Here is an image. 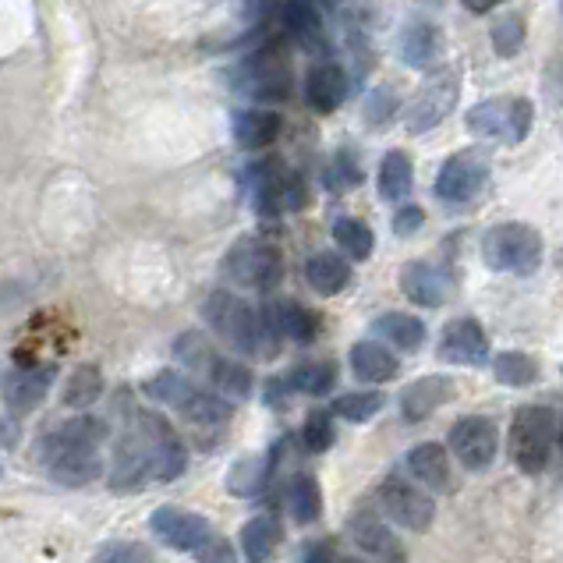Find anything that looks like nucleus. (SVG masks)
<instances>
[{
    "label": "nucleus",
    "instance_id": "nucleus-1",
    "mask_svg": "<svg viewBox=\"0 0 563 563\" xmlns=\"http://www.w3.org/2000/svg\"><path fill=\"white\" fill-rule=\"evenodd\" d=\"M188 464V446L181 432L164 415L128 408L121 429L110 443V489L135 493L150 482H174Z\"/></svg>",
    "mask_w": 563,
    "mask_h": 563
},
{
    "label": "nucleus",
    "instance_id": "nucleus-2",
    "mask_svg": "<svg viewBox=\"0 0 563 563\" xmlns=\"http://www.w3.org/2000/svg\"><path fill=\"white\" fill-rule=\"evenodd\" d=\"M103 440H107V422L96 415H75L68 422L54 426L40 440V464L57 486L82 489L92 486L96 478L107 472L103 464Z\"/></svg>",
    "mask_w": 563,
    "mask_h": 563
},
{
    "label": "nucleus",
    "instance_id": "nucleus-3",
    "mask_svg": "<svg viewBox=\"0 0 563 563\" xmlns=\"http://www.w3.org/2000/svg\"><path fill=\"white\" fill-rule=\"evenodd\" d=\"M202 316L223 347H231L241 358H269L277 351V336L269 330L266 309H255L234 291H213L202 305Z\"/></svg>",
    "mask_w": 563,
    "mask_h": 563
},
{
    "label": "nucleus",
    "instance_id": "nucleus-4",
    "mask_svg": "<svg viewBox=\"0 0 563 563\" xmlns=\"http://www.w3.org/2000/svg\"><path fill=\"white\" fill-rule=\"evenodd\" d=\"M150 532L167 545L196 556L199 563H238L231 539H223L213 521L185 507H156L150 514Z\"/></svg>",
    "mask_w": 563,
    "mask_h": 563
},
{
    "label": "nucleus",
    "instance_id": "nucleus-5",
    "mask_svg": "<svg viewBox=\"0 0 563 563\" xmlns=\"http://www.w3.org/2000/svg\"><path fill=\"white\" fill-rule=\"evenodd\" d=\"M174 358H178V365L188 368L191 376L206 379L217 394H223L228 400H249L255 390L252 368L238 358L220 355V351L209 344V336L199 330H185L178 341H174Z\"/></svg>",
    "mask_w": 563,
    "mask_h": 563
},
{
    "label": "nucleus",
    "instance_id": "nucleus-6",
    "mask_svg": "<svg viewBox=\"0 0 563 563\" xmlns=\"http://www.w3.org/2000/svg\"><path fill=\"white\" fill-rule=\"evenodd\" d=\"M560 446V418L545 405H525L514 411L507 432V450L521 475H542L550 468L553 450Z\"/></svg>",
    "mask_w": 563,
    "mask_h": 563
},
{
    "label": "nucleus",
    "instance_id": "nucleus-7",
    "mask_svg": "<svg viewBox=\"0 0 563 563\" xmlns=\"http://www.w3.org/2000/svg\"><path fill=\"white\" fill-rule=\"evenodd\" d=\"M542 234L532 223L521 220H507V223H493V228L482 234V263L493 273H514V277H532L542 266Z\"/></svg>",
    "mask_w": 563,
    "mask_h": 563
},
{
    "label": "nucleus",
    "instance_id": "nucleus-8",
    "mask_svg": "<svg viewBox=\"0 0 563 563\" xmlns=\"http://www.w3.org/2000/svg\"><path fill=\"white\" fill-rule=\"evenodd\" d=\"M223 277L245 291H273L284 280V252L263 234H241L223 255Z\"/></svg>",
    "mask_w": 563,
    "mask_h": 563
},
{
    "label": "nucleus",
    "instance_id": "nucleus-9",
    "mask_svg": "<svg viewBox=\"0 0 563 563\" xmlns=\"http://www.w3.org/2000/svg\"><path fill=\"white\" fill-rule=\"evenodd\" d=\"M376 500L383 518L397 528H408V532H429L432 521H437V500H432V493L405 472L386 475L376 489Z\"/></svg>",
    "mask_w": 563,
    "mask_h": 563
},
{
    "label": "nucleus",
    "instance_id": "nucleus-10",
    "mask_svg": "<svg viewBox=\"0 0 563 563\" xmlns=\"http://www.w3.org/2000/svg\"><path fill=\"white\" fill-rule=\"evenodd\" d=\"M536 121V107L525 100V96H514V100H486L475 103L464 118V128L472 135L493 139V142H507V146H518L528 139Z\"/></svg>",
    "mask_w": 563,
    "mask_h": 563
},
{
    "label": "nucleus",
    "instance_id": "nucleus-11",
    "mask_svg": "<svg viewBox=\"0 0 563 563\" xmlns=\"http://www.w3.org/2000/svg\"><path fill=\"white\" fill-rule=\"evenodd\" d=\"M493 156L486 146H468L457 150L446 159L437 174V199L443 206H468L482 196V188L489 181Z\"/></svg>",
    "mask_w": 563,
    "mask_h": 563
},
{
    "label": "nucleus",
    "instance_id": "nucleus-12",
    "mask_svg": "<svg viewBox=\"0 0 563 563\" xmlns=\"http://www.w3.org/2000/svg\"><path fill=\"white\" fill-rule=\"evenodd\" d=\"M457 100H461V71L457 68L432 71L405 110V128L411 135L432 132V128H440L450 118V110L457 107Z\"/></svg>",
    "mask_w": 563,
    "mask_h": 563
},
{
    "label": "nucleus",
    "instance_id": "nucleus-13",
    "mask_svg": "<svg viewBox=\"0 0 563 563\" xmlns=\"http://www.w3.org/2000/svg\"><path fill=\"white\" fill-rule=\"evenodd\" d=\"M446 443L464 472H489L500 454V426L489 415H464L450 426Z\"/></svg>",
    "mask_w": 563,
    "mask_h": 563
},
{
    "label": "nucleus",
    "instance_id": "nucleus-14",
    "mask_svg": "<svg viewBox=\"0 0 563 563\" xmlns=\"http://www.w3.org/2000/svg\"><path fill=\"white\" fill-rule=\"evenodd\" d=\"M252 206L260 217H284L309 206V188L295 170L280 164H263L252 174Z\"/></svg>",
    "mask_w": 563,
    "mask_h": 563
},
{
    "label": "nucleus",
    "instance_id": "nucleus-15",
    "mask_svg": "<svg viewBox=\"0 0 563 563\" xmlns=\"http://www.w3.org/2000/svg\"><path fill=\"white\" fill-rule=\"evenodd\" d=\"M238 82L255 100H269V103L287 100V92H291V60H287V54L277 43H269L241 64Z\"/></svg>",
    "mask_w": 563,
    "mask_h": 563
},
{
    "label": "nucleus",
    "instance_id": "nucleus-16",
    "mask_svg": "<svg viewBox=\"0 0 563 563\" xmlns=\"http://www.w3.org/2000/svg\"><path fill=\"white\" fill-rule=\"evenodd\" d=\"M347 536L355 542V550L368 560V563H408V550L405 542L394 536L390 521H383L376 510H355L347 518Z\"/></svg>",
    "mask_w": 563,
    "mask_h": 563
},
{
    "label": "nucleus",
    "instance_id": "nucleus-17",
    "mask_svg": "<svg viewBox=\"0 0 563 563\" xmlns=\"http://www.w3.org/2000/svg\"><path fill=\"white\" fill-rule=\"evenodd\" d=\"M437 358L450 362V365H468V368H482L489 365V333L482 330L478 319L472 316H461V319H450L440 333V347H437Z\"/></svg>",
    "mask_w": 563,
    "mask_h": 563
},
{
    "label": "nucleus",
    "instance_id": "nucleus-18",
    "mask_svg": "<svg viewBox=\"0 0 563 563\" xmlns=\"http://www.w3.org/2000/svg\"><path fill=\"white\" fill-rule=\"evenodd\" d=\"M231 405H234V400H228L223 394L196 386V394H191L178 408V415H181V422L191 429V437H199L202 446H213V440L231 426V415H234Z\"/></svg>",
    "mask_w": 563,
    "mask_h": 563
},
{
    "label": "nucleus",
    "instance_id": "nucleus-19",
    "mask_svg": "<svg viewBox=\"0 0 563 563\" xmlns=\"http://www.w3.org/2000/svg\"><path fill=\"white\" fill-rule=\"evenodd\" d=\"M400 291L408 301L422 305V309H440V305L454 295V280L450 273L429 260H411L400 269Z\"/></svg>",
    "mask_w": 563,
    "mask_h": 563
},
{
    "label": "nucleus",
    "instance_id": "nucleus-20",
    "mask_svg": "<svg viewBox=\"0 0 563 563\" xmlns=\"http://www.w3.org/2000/svg\"><path fill=\"white\" fill-rule=\"evenodd\" d=\"M57 368L54 365H40V368H14L4 379V408L8 415H29L36 411L46 394H51Z\"/></svg>",
    "mask_w": 563,
    "mask_h": 563
},
{
    "label": "nucleus",
    "instance_id": "nucleus-21",
    "mask_svg": "<svg viewBox=\"0 0 563 563\" xmlns=\"http://www.w3.org/2000/svg\"><path fill=\"white\" fill-rule=\"evenodd\" d=\"M454 386L457 383L450 376H422V379L408 383L397 400L400 418H405V422H422V418L437 415L443 405L454 400Z\"/></svg>",
    "mask_w": 563,
    "mask_h": 563
},
{
    "label": "nucleus",
    "instance_id": "nucleus-22",
    "mask_svg": "<svg viewBox=\"0 0 563 563\" xmlns=\"http://www.w3.org/2000/svg\"><path fill=\"white\" fill-rule=\"evenodd\" d=\"M266 319L269 330L277 341H291V344H312L319 336V316L312 309H305L301 301L291 298H273L266 305Z\"/></svg>",
    "mask_w": 563,
    "mask_h": 563
},
{
    "label": "nucleus",
    "instance_id": "nucleus-23",
    "mask_svg": "<svg viewBox=\"0 0 563 563\" xmlns=\"http://www.w3.org/2000/svg\"><path fill=\"white\" fill-rule=\"evenodd\" d=\"M408 472L411 478H418L429 493H450L454 489V472H450V450L437 440L415 443L408 450Z\"/></svg>",
    "mask_w": 563,
    "mask_h": 563
},
{
    "label": "nucleus",
    "instance_id": "nucleus-24",
    "mask_svg": "<svg viewBox=\"0 0 563 563\" xmlns=\"http://www.w3.org/2000/svg\"><path fill=\"white\" fill-rule=\"evenodd\" d=\"M347 89H351L347 71L341 64L323 60L305 78V103H309L316 114H333V110L347 100Z\"/></svg>",
    "mask_w": 563,
    "mask_h": 563
},
{
    "label": "nucleus",
    "instance_id": "nucleus-25",
    "mask_svg": "<svg viewBox=\"0 0 563 563\" xmlns=\"http://www.w3.org/2000/svg\"><path fill=\"white\" fill-rule=\"evenodd\" d=\"M333 386H336V365L333 362H301L284 379L269 383V400L277 397V394L280 397H295V394L327 397Z\"/></svg>",
    "mask_w": 563,
    "mask_h": 563
},
{
    "label": "nucleus",
    "instance_id": "nucleus-26",
    "mask_svg": "<svg viewBox=\"0 0 563 563\" xmlns=\"http://www.w3.org/2000/svg\"><path fill=\"white\" fill-rule=\"evenodd\" d=\"M351 373H355L358 383H368V386H379V383H390L397 373H400V362L394 358V351L379 344V341H358L351 347Z\"/></svg>",
    "mask_w": 563,
    "mask_h": 563
},
{
    "label": "nucleus",
    "instance_id": "nucleus-27",
    "mask_svg": "<svg viewBox=\"0 0 563 563\" xmlns=\"http://www.w3.org/2000/svg\"><path fill=\"white\" fill-rule=\"evenodd\" d=\"M305 280H309V287L316 295L333 298V295L347 291L351 263L344 260V255H336V252H316V255L305 260Z\"/></svg>",
    "mask_w": 563,
    "mask_h": 563
},
{
    "label": "nucleus",
    "instance_id": "nucleus-28",
    "mask_svg": "<svg viewBox=\"0 0 563 563\" xmlns=\"http://www.w3.org/2000/svg\"><path fill=\"white\" fill-rule=\"evenodd\" d=\"M280 542H284V528L273 514H255L252 521L241 525V556L249 563H269Z\"/></svg>",
    "mask_w": 563,
    "mask_h": 563
},
{
    "label": "nucleus",
    "instance_id": "nucleus-29",
    "mask_svg": "<svg viewBox=\"0 0 563 563\" xmlns=\"http://www.w3.org/2000/svg\"><path fill=\"white\" fill-rule=\"evenodd\" d=\"M277 457H280L277 443H273L260 457H241L228 475V489L234 496H260L269 486L273 472H277Z\"/></svg>",
    "mask_w": 563,
    "mask_h": 563
},
{
    "label": "nucleus",
    "instance_id": "nucleus-30",
    "mask_svg": "<svg viewBox=\"0 0 563 563\" xmlns=\"http://www.w3.org/2000/svg\"><path fill=\"white\" fill-rule=\"evenodd\" d=\"M397 51H400V60H405L408 68H429L440 54V29L426 19L408 22L405 32H400V40H397Z\"/></svg>",
    "mask_w": 563,
    "mask_h": 563
},
{
    "label": "nucleus",
    "instance_id": "nucleus-31",
    "mask_svg": "<svg viewBox=\"0 0 563 563\" xmlns=\"http://www.w3.org/2000/svg\"><path fill=\"white\" fill-rule=\"evenodd\" d=\"M280 139V118L273 110H238L234 142L241 150H269Z\"/></svg>",
    "mask_w": 563,
    "mask_h": 563
},
{
    "label": "nucleus",
    "instance_id": "nucleus-32",
    "mask_svg": "<svg viewBox=\"0 0 563 563\" xmlns=\"http://www.w3.org/2000/svg\"><path fill=\"white\" fill-rule=\"evenodd\" d=\"M373 333L397 351H418L426 344V323L408 312H383L373 319Z\"/></svg>",
    "mask_w": 563,
    "mask_h": 563
},
{
    "label": "nucleus",
    "instance_id": "nucleus-33",
    "mask_svg": "<svg viewBox=\"0 0 563 563\" xmlns=\"http://www.w3.org/2000/svg\"><path fill=\"white\" fill-rule=\"evenodd\" d=\"M376 188H379V199L386 202H405L415 188V167H411V156L405 150H394L383 156L379 174H376Z\"/></svg>",
    "mask_w": 563,
    "mask_h": 563
},
{
    "label": "nucleus",
    "instance_id": "nucleus-34",
    "mask_svg": "<svg viewBox=\"0 0 563 563\" xmlns=\"http://www.w3.org/2000/svg\"><path fill=\"white\" fill-rule=\"evenodd\" d=\"M284 504L298 525H316L319 514H323V489H319V478L309 472L295 475L291 486L284 489Z\"/></svg>",
    "mask_w": 563,
    "mask_h": 563
},
{
    "label": "nucleus",
    "instance_id": "nucleus-35",
    "mask_svg": "<svg viewBox=\"0 0 563 563\" xmlns=\"http://www.w3.org/2000/svg\"><path fill=\"white\" fill-rule=\"evenodd\" d=\"M142 394L156 400L159 408L178 411L185 400L196 394V379H188L185 373H178V368H159V373H153L146 383H142Z\"/></svg>",
    "mask_w": 563,
    "mask_h": 563
},
{
    "label": "nucleus",
    "instance_id": "nucleus-36",
    "mask_svg": "<svg viewBox=\"0 0 563 563\" xmlns=\"http://www.w3.org/2000/svg\"><path fill=\"white\" fill-rule=\"evenodd\" d=\"M100 397H103V373L96 365H78L60 394L64 408H71V411H89Z\"/></svg>",
    "mask_w": 563,
    "mask_h": 563
},
{
    "label": "nucleus",
    "instance_id": "nucleus-37",
    "mask_svg": "<svg viewBox=\"0 0 563 563\" xmlns=\"http://www.w3.org/2000/svg\"><path fill=\"white\" fill-rule=\"evenodd\" d=\"M333 241H336V249H341L347 260H355V263H365L368 255L376 252V234L368 223L355 220V217H336L333 220Z\"/></svg>",
    "mask_w": 563,
    "mask_h": 563
},
{
    "label": "nucleus",
    "instance_id": "nucleus-38",
    "mask_svg": "<svg viewBox=\"0 0 563 563\" xmlns=\"http://www.w3.org/2000/svg\"><path fill=\"white\" fill-rule=\"evenodd\" d=\"M493 376L504 386H514V390H525L542 376V365L528 355V351H504V355L493 358Z\"/></svg>",
    "mask_w": 563,
    "mask_h": 563
},
{
    "label": "nucleus",
    "instance_id": "nucleus-39",
    "mask_svg": "<svg viewBox=\"0 0 563 563\" xmlns=\"http://www.w3.org/2000/svg\"><path fill=\"white\" fill-rule=\"evenodd\" d=\"M284 29L305 46H323V22H319L316 8L309 0H287L284 4Z\"/></svg>",
    "mask_w": 563,
    "mask_h": 563
},
{
    "label": "nucleus",
    "instance_id": "nucleus-40",
    "mask_svg": "<svg viewBox=\"0 0 563 563\" xmlns=\"http://www.w3.org/2000/svg\"><path fill=\"white\" fill-rule=\"evenodd\" d=\"M333 22L347 32V40H365L376 19V0H330Z\"/></svg>",
    "mask_w": 563,
    "mask_h": 563
},
{
    "label": "nucleus",
    "instance_id": "nucleus-41",
    "mask_svg": "<svg viewBox=\"0 0 563 563\" xmlns=\"http://www.w3.org/2000/svg\"><path fill=\"white\" fill-rule=\"evenodd\" d=\"M386 408V397L379 390H358V394H341V397H333V405L330 411L336 418H344V422H368V418H376L379 411Z\"/></svg>",
    "mask_w": 563,
    "mask_h": 563
},
{
    "label": "nucleus",
    "instance_id": "nucleus-42",
    "mask_svg": "<svg viewBox=\"0 0 563 563\" xmlns=\"http://www.w3.org/2000/svg\"><path fill=\"white\" fill-rule=\"evenodd\" d=\"M362 167H358V159H355V153L351 150H336L333 153V159L327 164V170H323V181H327V188L330 191H336V196H341V191H351V188H358L362 185Z\"/></svg>",
    "mask_w": 563,
    "mask_h": 563
},
{
    "label": "nucleus",
    "instance_id": "nucleus-43",
    "mask_svg": "<svg viewBox=\"0 0 563 563\" xmlns=\"http://www.w3.org/2000/svg\"><path fill=\"white\" fill-rule=\"evenodd\" d=\"M333 440H336L333 411H323V408L309 411V418H305V426H301V446L309 450V454H327Z\"/></svg>",
    "mask_w": 563,
    "mask_h": 563
},
{
    "label": "nucleus",
    "instance_id": "nucleus-44",
    "mask_svg": "<svg viewBox=\"0 0 563 563\" xmlns=\"http://www.w3.org/2000/svg\"><path fill=\"white\" fill-rule=\"evenodd\" d=\"M493 51H496V57H514L525 46V19L521 14H507V19H500L493 25Z\"/></svg>",
    "mask_w": 563,
    "mask_h": 563
},
{
    "label": "nucleus",
    "instance_id": "nucleus-45",
    "mask_svg": "<svg viewBox=\"0 0 563 563\" xmlns=\"http://www.w3.org/2000/svg\"><path fill=\"white\" fill-rule=\"evenodd\" d=\"M92 563H156V556L142 542H124V539H118V542L100 545V550H96V556H92Z\"/></svg>",
    "mask_w": 563,
    "mask_h": 563
},
{
    "label": "nucleus",
    "instance_id": "nucleus-46",
    "mask_svg": "<svg viewBox=\"0 0 563 563\" xmlns=\"http://www.w3.org/2000/svg\"><path fill=\"white\" fill-rule=\"evenodd\" d=\"M394 114H397V89L394 86H376L365 96V118L373 128L390 124Z\"/></svg>",
    "mask_w": 563,
    "mask_h": 563
},
{
    "label": "nucleus",
    "instance_id": "nucleus-47",
    "mask_svg": "<svg viewBox=\"0 0 563 563\" xmlns=\"http://www.w3.org/2000/svg\"><path fill=\"white\" fill-rule=\"evenodd\" d=\"M422 223H426L422 206H411V202L397 206V209H394V217H390V228H394L397 238H411L415 231H422Z\"/></svg>",
    "mask_w": 563,
    "mask_h": 563
},
{
    "label": "nucleus",
    "instance_id": "nucleus-48",
    "mask_svg": "<svg viewBox=\"0 0 563 563\" xmlns=\"http://www.w3.org/2000/svg\"><path fill=\"white\" fill-rule=\"evenodd\" d=\"M461 4L468 8L472 14H486V11H493V8L507 4V0H461Z\"/></svg>",
    "mask_w": 563,
    "mask_h": 563
},
{
    "label": "nucleus",
    "instance_id": "nucleus-49",
    "mask_svg": "<svg viewBox=\"0 0 563 563\" xmlns=\"http://www.w3.org/2000/svg\"><path fill=\"white\" fill-rule=\"evenodd\" d=\"M336 563H368L365 556H344V560H336Z\"/></svg>",
    "mask_w": 563,
    "mask_h": 563
},
{
    "label": "nucleus",
    "instance_id": "nucleus-50",
    "mask_svg": "<svg viewBox=\"0 0 563 563\" xmlns=\"http://www.w3.org/2000/svg\"><path fill=\"white\" fill-rule=\"evenodd\" d=\"M560 454H563V418H560Z\"/></svg>",
    "mask_w": 563,
    "mask_h": 563
}]
</instances>
